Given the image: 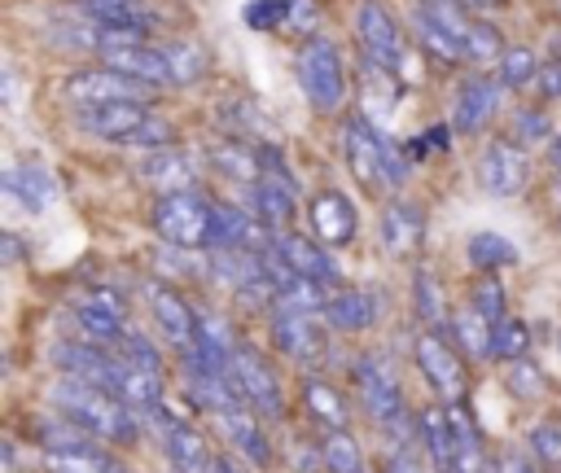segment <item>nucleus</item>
<instances>
[{
    "instance_id": "nucleus-1",
    "label": "nucleus",
    "mask_w": 561,
    "mask_h": 473,
    "mask_svg": "<svg viewBox=\"0 0 561 473\" xmlns=\"http://www.w3.org/2000/svg\"><path fill=\"white\" fill-rule=\"evenodd\" d=\"M48 403L61 416H70L79 429H88L96 442H105V447H136L140 442V412L127 407L105 385H92V381H79V377L61 372L48 385Z\"/></svg>"
},
{
    "instance_id": "nucleus-2",
    "label": "nucleus",
    "mask_w": 561,
    "mask_h": 473,
    "mask_svg": "<svg viewBox=\"0 0 561 473\" xmlns=\"http://www.w3.org/2000/svg\"><path fill=\"white\" fill-rule=\"evenodd\" d=\"M351 385H355V403H359V412L381 429V434H390L399 447H408V442H416V416H408V403H403V385H399V377H394V368H390V359L386 355H377V350H364V355H355L351 359Z\"/></svg>"
},
{
    "instance_id": "nucleus-3",
    "label": "nucleus",
    "mask_w": 561,
    "mask_h": 473,
    "mask_svg": "<svg viewBox=\"0 0 561 473\" xmlns=\"http://www.w3.org/2000/svg\"><path fill=\"white\" fill-rule=\"evenodd\" d=\"M342 149H346V162H351V175L364 184V188H381V184H403V158L399 149L377 136V127L364 118V114H351L342 123Z\"/></svg>"
},
{
    "instance_id": "nucleus-4",
    "label": "nucleus",
    "mask_w": 561,
    "mask_h": 473,
    "mask_svg": "<svg viewBox=\"0 0 561 473\" xmlns=\"http://www.w3.org/2000/svg\"><path fill=\"white\" fill-rule=\"evenodd\" d=\"M412 359L421 368V377L430 381V390L443 399V403H465L469 399V372H465V355L460 346L443 333V328H416L412 337Z\"/></svg>"
},
{
    "instance_id": "nucleus-5",
    "label": "nucleus",
    "mask_w": 561,
    "mask_h": 473,
    "mask_svg": "<svg viewBox=\"0 0 561 473\" xmlns=\"http://www.w3.org/2000/svg\"><path fill=\"white\" fill-rule=\"evenodd\" d=\"M228 381L237 385L241 403L254 407L263 420H285L289 403H285V385H280V372L272 368L267 355H259L250 342H241L228 359Z\"/></svg>"
},
{
    "instance_id": "nucleus-6",
    "label": "nucleus",
    "mask_w": 561,
    "mask_h": 473,
    "mask_svg": "<svg viewBox=\"0 0 561 473\" xmlns=\"http://www.w3.org/2000/svg\"><path fill=\"white\" fill-rule=\"evenodd\" d=\"M210 219H215L210 201L197 197L193 188L162 193L153 206V232L180 250H210Z\"/></svg>"
},
{
    "instance_id": "nucleus-7",
    "label": "nucleus",
    "mask_w": 561,
    "mask_h": 473,
    "mask_svg": "<svg viewBox=\"0 0 561 473\" xmlns=\"http://www.w3.org/2000/svg\"><path fill=\"white\" fill-rule=\"evenodd\" d=\"M294 79L302 88V96L316 109H337L346 96V70H342V53L329 39H307L294 57Z\"/></svg>"
},
{
    "instance_id": "nucleus-8",
    "label": "nucleus",
    "mask_w": 561,
    "mask_h": 473,
    "mask_svg": "<svg viewBox=\"0 0 561 473\" xmlns=\"http://www.w3.org/2000/svg\"><path fill=\"white\" fill-rule=\"evenodd\" d=\"M324 315H307V311H289V307H272L267 311V337L272 346L294 359L298 368H320L324 355H329V342H324V324H316Z\"/></svg>"
},
{
    "instance_id": "nucleus-9",
    "label": "nucleus",
    "mask_w": 561,
    "mask_h": 473,
    "mask_svg": "<svg viewBox=\"0 0 561 473\" xmlns=\"http://www.w3.org/2000/svg\"><path fill=\"white\" fill-rule=\"evenodd\" d=\"M61 92H66L75 105L149 101V96H153V88H149L145 79H131V74H123V70H114V66H105V61H96V66H88V70H75V74H66Z\"/></svg>"
},
{
    "instance_id": "nucleus-10",
    "label": "nucleus",
    "mask_w": 561,
    "mask_h": 473,
    "mask_svg": "<svg viewBox=\"0 0 561 473\" xmlns=\"http://www.w3.org/2000/svg\"><path fill=\"white\" fill-rule=\"evenodd\" d=\"M259 420H263V416H259L254 407H245V403L224 407V412L210 416V425L219 429V438L228 442V451L241 455L250 469H267V464H272V442H267V429H263Z\"/></svg>"
},
{
    "instance_id": "nucleus-11",
    "label": "nucleus",
    "mask_w": 561,
    "mask_h": 473,
    "mask_svg": "<svg viewBox=\"0 0 561 473\" xmlns=\"http://www.w3.org/2000/svg\"><path fill=\"white\" fill-rule=\"evenodd\" d=\"M473 175H478V184H482L491 197H517V193L526 188V180H530V162H526V153H522L513 140H491V145L478 153Z\"/></svg>"
},
{
    "instance_id": "nucleus-12",
    "label": "nucleus",
    "mask_w": 561,
    "mask_h": 473,
    "mask_svg": "<svg viewBox=\"0 0 561 473\" xmlns=\"http://www.w3.org/2000/svg\"><path fill=\"white\" fill-rule=\"evenodd\" d=\"M355 31H359V44H364V57H368V61H377V66H386V70H399V66H403L408 44H403L399 22L386 13V4L364 0L359 13H355Z\"/></svg>"
},
{
    "instance_id": "nucleus-13",
    "label": "nucleus",
    "mask_w": 561,
    "mask_h": 473,
    "mask_svg": "<svg viewBox=\"0 0 561 473\" xmlns=\"http://www.w3.org/2000/svg\"><path fill=\"white\" fill-rule=\"evenodd\" d=\"M153 420H158V434H162V451H167L171 473H210L215 451H210V442H206L202 429H193L188 420H175L167 407L153 412Z\"/></svg>"
},
{
    "instance_id": "nucleus-14",
    "label": "nucleus",
    "mask_w": 561,
    "mask_h": 473,
    "mask_svg": "<svg viewBox=\"0 0 561 473\" xmlns=\"http://www.w3.org/2000/svg\"><path fill=\"white\" fill-rule=\"evenodd\" d=\"M153 114L149 101H105V105H79L75 114V127L96 136V140H127L145 118Z\"/></svg>"
},
{
    "instance_id": "nucleus-15",
    "label": "nucleus",
    "mask_w": 561,
    "mask_h": 473,
    "mask_svg": "<svg viewBox=\"0 0 561 473\" xmlns=\"http://www.w3.org/2000/svg\"><path fill=\"white\" fill-rule=\"evenodd\" d=\"M307 223L316 232V241L324 245H346L359 228V215H355V201L337 188H320L311 201H307Z\"/></svg>"
},
{
    "instance_id": "nucleus-16",
    "label": "nucleus",
    "mask_w": 561,
    "mask_h": 473,
    "mask_svg": "<svg viewBox=\"0 0 561 473\" xmlns=\"http://www.w3.org/2000/svg\"><path fill=\"white\" fill-rule=\"evenodd\" d=\"M149 311H153V324L162 328V337L175 346V350H188L197 342V311L188 307V298L175 289V285H149Z\"/></svg>"
},
{
    "instance_id": "nucleus-17",
    "label": "nucleus",
    "mask_w": 561,
    "mask_h": 473,
    "mask_svg": "<svg viewBox=\"0 0 561 473\" xmlns=\"http://www.w3.org/2000/svg\"><path fill=\"white\" fill-rule=\"evenodd\" d=\"M500 101H504V79H491V74L465 79L460 92H456V105H451V127H456L460 136L482 131V123L500 109Z\"/></svg>"
},
{
    "instance_id": "nucleus-18",
    "label": "nucleus",
    "mask_w": 561,
    "mask_h": 473,
    "mask_svg": "<svg viewBox=\"0 0 561 473\" xmlns=\"http://www.w3.org/2000/svg\"><path fill=\"white\" fill-rule=\"evenodd\" d=\"M272 250H276V254H280V258H285L294 272H302V276L320 280L324 289L342 280V272H337L333 254H329V250H324V241H316V236H302V232L280 228V232L272 236Z\"/></svg>"
},
{
    "instance_id": "nucleus-19",
    "label": "nucleus",
    "mask_w": 561,
    "mask_h": 473,
    "mask_svg": "<svg viewBox=\"0 0 561 473\" xmlns=\"http://www.w3.org/2000/svg\"><path fill=\"white\" fill-rule=\"evenodd\" d=\"M416 447L425 451V460L438 473H451L456 469V425H451V407L443 399L438 403H425L416 412Z\"/></svg>"
},
{
    "instance_id": "nucleus-20",
    "label": "nucleus",
    "mask_w": 561,
    "mask_h": 473,
    "mask_svg": "<svg viewBox=\"0 0 561 473\" xmlns=\"http://www.w3.org/2000/svg\"><path fill=\"white\" fill-rule=\"evenodd\" d=\"M377 228H381V245L394 258H412L421 250V241H425V210L403 201V197H394V201L381 206V223Z\"/></svg>"
},
{
    "instance_id": "nucleus-21",
    "label": "nucleus",
    "mask_w": 561,
    "mask_h": 473,
    "mask_svg": "<svg viewBox=\"0 0 561 473\" xmlns=\"http://www.w3.org/2000/svg\"><path fill=\"white\" fill-rule=\"evenodd\" d=\"M96 57H101L105 66H114V70H123V74H131V79H145L149 88H175L167 53H162V48H153L149 39H145V44L105 48V53H96Z\"/></svg>"
},
{
    "instance_id": "nucleus-22",
    "label": "nucleus",
    "mask_w": 561,
    "mask_h": 473,
    "mask_svg": "<svg viewBox=\"0 0 561 473\" xmlns=\"http://www.w3.org/2000/svg\"><path fill=\"white\" fill-rule=\"evenodd\" d=\"M118 355V350H114ZM114 394L136 407L140 416H153L167 407V385H162V372H149V368H136L127 359H118V377H114Z\"/></svg>"
},
{
    "instance_id": "nucleus-23",
    "label": "nucleus",
    "mask_w": 561,
    "mask_h": 473,
    "mask_svg": "<svg viewBox=\"0 0 561 473\" xmlns=\"http://www.w3.org/2000/svg\"><path fill=\"white\" fill-rule=\"evenodd\" d=\"M298 399H302V412L311 416V425L316 429H337V425H351V403H346V394L333 385V381H324V377H302V385H298Z\"/></svg>"
},
{
    "instance_id": "nucleus-24",
    "label": "nucleus",
    "mask_w": 561,
    "mask_h": 473,
    "mask_svg": "<svg viewBox=\"0 0 561 473\" xmlns=\"http://www.w3.org/2000/svg\"><path fill=\"white\" fill-rule=\"evenodd\" d=\"M324 324L333 333H364L377 324V298L368 289H337L324 302Z\"/></svg>"
},
{
    "instance_id": "nucleus-25",
    "label": "nucleus",
    "mask_w": 561,
    "mask_h": 473,
    "mask_svg": "<svg viewBox=\"0 0 561 473\" xmlns=\"http://www.w3.org/2000/svg\"><path fill=\"white\" fill-rule=\"evenodd\" d=\"M447 328H451V342L460 346V355L469 359V364H482V359H491V337H495V324L478 311V307H456L451 315H447Z\"/></svg>"
},
{
    "instance_id": "nucleus-26",
    "label": "nucleus",
    "mask_w": 561,
    "mask_h": 473,
    "mask_svg": "<svg viewBox=\"0 0 561 473\" xmlns=\"http://www.w3.org/2000/svg\"><path fill=\"white\" fill-rule=\"evenodd\" d=\"M149 188H158V193H184V188H193V162L180 153V149H153L145 162H140V171H136Z\"/></svg>"
},
{
    "instance_id": "nucleus-27",
    "label": "nucleus",
    "mask_w": 561,
    "mask_h": 473,
    "mask_svg": "<svg viewBox=\"0 0 561 473\" xmlns=\"http://www.w3.org/2000/svg\"><path fill=\"white\" fill-rule=\"evenodd\" d=\"M123 333H127V324H123V315L118 311H110L105 302H96V298H88V302H79L75 307V337H83V342H96V346H118L123 342Z\"/></svg>"
},
{
    "instance_id": "nucleus-28",
    "label": "nucleus",
    "mask_w": 561,
    "mask_h": 473,
    "mask_svg": "<svg viewBox=\"0 0 561 473\" xmlns=\"http://www.w3.org/2000/svg\"><path fill=\"white\" fill-rule=\"evenodd\" d=\"M316 438H320V460H324V473H368L364 447H359V438L351 434V425H337V429H316Z\"/></svg>"
},
{
    "instance_id": "nucleus-29",
    "label": "nucleus",
    "mask_w": 561,
    "mask_h": 473,
    "mask_svg": "<svg viewBox=\"0 0 561 473\" xmlns=\"http://www.w3.org/2000/svg\"><path fill=\"white\" fill-rule=\"evenodd\" d=\"M44 464L48 473H131L114 451H105V442H88L75 451H48Z\"/></svg>"
},
{
    "instance_id": "nucleus-30",
    "label": "nucleus",
    "mask_w": 561,
    "mask_h": 473,
    "mask_svg": "<svg viewBox=\"0 0 561 473\" xmlns=\"http://www.w3.org/2000/svg\"><path fill=\"white\" fill-rule=\"evenodd\" d=\"M250 210L272 228V232H280V228H289L294 223V188L289 184H280V180H254L250 184Z\"/></svg>"
},
{
    "instance_id": "nucleus-31",
    "label": "nucleus",
    "mask_w": 561,
    "mask_h": 473,
    "mask_svg": "<svg viewBox=\"0 0 561 473\" xmlns=\"http://www.w3.org/2000/svg\"><path fill=\"white\" fill-rule=\"evenodd\" d=\"M412 35H416V44L430 53V57H438L443 66H456V61H469V53H465V44L443 26V22H434L421 4L412 9Z\"/></svg>"
},
{
    "instance_id": "nucleus-32",
    "label": "nucleus",
    "mask_w": 561,
    "mask_h": 473,
    "mask_svg": "<svg viewBox=\"0 0 561 473\" xmlns=\"http://www.w3.org/2000/svg\"><path fill=\"white\" fill-rule=\"evenodd\" d=\"M4 193L13 197V201H22L26 210H44L48 201H53V180L39 171V166H9L4 171Z\"/></svg>"
},
{
    "instance_id": "nucleus-33",
    "label": "nucleus",
    "mask_w": 561,
    "mask_h": 473,
    "mask_svg": "<svg viewBox=\"0 0 561 473\" xmlns=\"http://www.w3.org/2000/svg\"><path fill=\"white\" fill-rule=\"evenodd\" d=\"M206 158H210V166L219 171V175H228V180H237V184H254L263 171H259V145L250 149V145H241V140H232V145H210L206 149Z\"/></svg>"
},
{
    "instance_id": "nucleus-34",
    "label": "nucleus",
    "mask_w": 561,
    "mask_h": 473,
    "mask_svg": "<svg viewBox=\"0 0 561 473\" xmlns=\"http://www.w3.org/2000/svg\"><path fill=\"white\" fill-rule=\"evenodd\" d=\"M465 254H469V263L478 272H504V267L517 263V245L508 236H500V232H473Z\"/></svg>"
},
{
    "instance_id": "nucleus-35",
    "label": "nucleus",
    "mask_w": 561,
    "mask_h": 473,
    "mask_svg": "<svg viewBox=\"0 0 561 473\" xmlns=\"http://www.w3.org/2000/svg\"><path fill=\"white\" fill-rule=\"evenodd\" d=\"M504 390H508L513 399H522V403H535V399H543V394L552 390V381H548V372H543L530 355H522V359L504 364Z\"/></svg>"
},
{
    "instance_id": "nucleus-36",
    "label": "nucleus",
    "mask_w": 561,
    "mask_h": 473,
    "mask_svg": "<svg viewBox=\"0 0 561 473\" xmlns=\"http://www.w3.org/2000/svg\"><path fill=\"white\" fill-rule=\"evenodd\" d=\"M162 53H167V61H171V79H175V88L197 83V79L210 70L206 48H202V44H193V39H167V44H162Z\"/></svg>"
},
{
    "instance_id": "nucleus-37",
    "label": "nucleus",
    "mask_w": 561,
    "mask_h": 473,
    "mask_svg": "<svg viewBox=\"0 0 561 473\" xmlns=\"http://www.w3.org/2000/svg\"><path fill=\"white\" fill-rule=\"evenodd\" d=\"M522 355H530V324L517 320V315H504V320L495 324V337H491V359L513 364V359H522Z\"/></svg>"
},
{
    "instance_id": "nucleus-38",
    "label": "nucleus",
    "mask_w": 561,
    "mask_h": 473,
    "mask_svg": "<svg viewBox=\"0 0 561 473\" xmlns=\"http://www.w3.org/2000/svg\"><path fill=\"white\" fill-rule=\"evenodd\" d=\"M465 302L478 307L491 324H500V320L508 315V293H504V285H500L495 272H478V280L469 285V298H465Z\"/></svg>"
},
{
    "instance_id": "nucleus-39",
    "label": "nucleus",
    "mask_w": 561,
    "mask_h": 473,
    "mask_svg": "<svg viewBox=\"0 0 561 473\" xmlns=\"http://www.w3.org/2000/svg\"><path fill=\"white\" fill-rule=\"evenodd\" d=\"M412 302H416V315H421V324H430V328H443V320H447V311H443V293H438V280H434V272H416L412 276Z\"/></svg>"
},
{
    "instance_id": "nucleus-40",
    "label": "nucleus",
    "mask_w": 561,
    "mask_h": 473,
    "mask_svg": "<svg viewBox=\"0 0 561 473\" xmlns=\"http://www.w3.org/2000/svg\"><path fill=\"white\" fill-rule=\"evenodd\" d=\"M526 447H530V455L539 460V469L561 473V420H539V425L530 429Z\"/></svg>"
},
{
    "instance_id": "nucleus-41",
    "label": "nucleus",
    "mask_w": 561,
    "mask_h": 473,
    "mask_svg": "<svg viewBox=\"0 0 561 473\" xmlns=\"http://www.w3.org/2000/svg\"><path fill=\"white\" fill-rule=\"evenodd\" d=\"M465 48H469V61H491V57H504V35L486 22V18H473L469 31H465Z\"/></svg>"
},
{
    "instance_id": "nucleus-42",
    "label": "nucleus",
    "mask_w": 561,
    "mask_h": 473,
    "mask_svg": "<svg viewBox=\"0 0 561 473\" xmlns=\"http://www.w3.org/2000/svg\"><path fill=\"white\" fill-rule=\"evenodd\" d=\"M535 74H539V66H535V53H530L526 44L504 48V57H500V79H504V88H526V83H535Z\"/></svg>"
},
{
    "instance_id": "nucleus-43",
    "label": "nucleus",
    "mask_w": 561,
    "mask_h": 473,
    "mask_svg": "<svg viewBox=\"0 0 561 473\" xmlns=\"http://www.w3.org/2000/svg\"><path fill=\"white\" fill-rule=\"evenodd\" d=\"M114 350H118V359H127V364H136V368L162 372V355H158V346H153L145 333H136V328H127V333H123V342H118Z\"/></svg>"
},
{
    "instance_id": "nucleus-44",
    "label": "nucleus",
    "mask_w": 561,
    "mask_h": 473,
    "mask_svg": "<svg viewBox=\"0 0 561 473\" xmlns=\"http://www.w3.org/2000/svg\"><path fill=\"white\" fill-rule=\"evenodd\" d=\"M171 140H175V127H171L162 114H149L123 145H131V149H149V153H153V149H171Z\"/></svg>"
},
{
    "instance_id": "nucleus-45",
    "label": "nucleus",
    "mask_w": 561,
    "mask_h": 473,
    "mask_svg": "<svg viewBox=\"0 0 561 473\" xmlns=\"http://www.w3.org/2000/svg\"><path fill=\"white\" fill-rule=\"evenodd\" d=\"M241 18H245V26H259V31L285 26V22H289V0H254Z\"/></svg>"
},
{
    "instance_id": "nucleus-46",
    "label": "nucleus",
    "mask_w": 561,
    "mask_h": 473,
    "mask_svg": "<svg viewBox=\"0 0 561 473\" xmlns=\"http://www.w3.org/2000/svg\"><path fill=\"white\" fill-rule=\"evenodd\" d=\"M513 136L526 140V145H530V140H543V136H548V118H543L539 109H517V114H513Z\"/></svg>"
},
{
    "instance_id": "nucleus-47",
    "label": "nucleus",
    "mask_w": 561,
    "mask_h": 473,
    "mask_svg": "<svg viewBox=\"0 0 561 473\" xmlns=\"http://www.w3.org/2000/svg\"><path fill=\"white\" fill-rule=\"evenodd\" d=\"M495 473H539V460H535V455L526 460L522 447H504V451L495 455Z\"/></svg>"
},
{
    "instance_id": "nucleus-48",
    "label": "nucleus",
    "mask_w": 561,
    "mask_h": 473,
    "mask_svg": "<svg viewBox=\"0 0 561 473\" xmlns=\"http://www.w3.org/2000/svg\"><path fill=\"white\" fill-rule=\"evenodd\" d=\"M535 88H539V96H543V101H557V96H561V61H548V66H539V74H535Z\"/></svg>"
},
{
    "instance_id": "nucleus-49",
    "label": "nucleus",
    "mask_w": 561,
    "mask_h": 473,
    "mask_svg": "<svg viewBox=\"0 0 561 473\" xmlns=\"http://www.w3.org/2000/svg\"><path fill=\"white\" fill-rule=\"evenodd\" d=\"M386 473H438V469H434L430 460L421 464V460H416L412 451H394V455L386 460Z\"/></svg>"
},
{
    "instance_id": "nucleus-50",
    "label": "nucleus",
    "mask_w": 561,
    "mask_h": 473,
    "mask_svg": "<svg viewBox=\"0 0 561 473\" xmlns=\"http://www.w3.org/2000/svg\"><path fill=\"white\" fill-rule=\"evenodd\" d=\"M311 18H316L311 0H289V22L285 26H311Z\"/></svg>"
},
{
    "instance_id": "nucleus-51",
    "label": "nucleus",
    "mask_w": 561,
    "mask_h": 473,
    "mask_svg": "<svg viewBox=\"0 0 561 473\" xmlns=\"http://www.w3.org/2000/svg\"><path fill=\"white\" fill-rule=\"evenodd\" d=\"M210 473H245V460L241 455H215L210 460Z\"/></svg>"
},
{
    "instance_id": "nucleus-52",
    "label": "nucleus",
    "mask_w": 561,
    "mask_h": 473,
    "mask_svg": "<svg viewBox=\"0 0 561 473\" xmlns=\"http://www.w3.org/2000/svg\"><path fill=\"white\" fill-rule=\"evenodd\" d=\"M0 254H4V263H18V258H22V241H18L13 232H4V236H0Z\"/></svg>"
},
{
    "instance_id": "nucleus-53",
    "label": "nucleus",
    "mask_w": 561,
    "mask_h": 473,
    "mask_svg": "<svg viewBox=\"0 0 561 473\" xmlns=\"http://www.w3.org/2000/svg\"><path fill=\"white\" fill-rule=\"evenodd\" d=\"M557 350H561V328H557Z\"/></svg>"
}]
</instances>
